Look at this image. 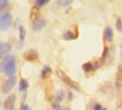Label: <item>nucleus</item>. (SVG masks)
<instances>
[{
	"label": "nucleus",
	"instance_id": "obj_1",
	"mask_svg": "<svg viewBox=\"0 0 122 110\" xmlns=\"http://www.w3.org/2000/svg\"><path fill=\"white\" fill-rule=\"evenodd\" d=\"M0 72L7 76H14L16 73V58L11 55L6 56L0 65Z\"/></svg>",
	"mask_w": 122,
	"mask_h": 110
},
{
	"label": "nucleus",
	"instance_id": "obj_2",
	"mask_svg": "<svg viewBox=\"0 0 122 110\" xmlns=\"http://www.w3.org/2000/svg\"><path fill=\"white\" fill-rule=\"evenodd\" d=\"M13 23V16L9 11L0 14V31H7Z\"/></svg>",
	"mask_w": 122,
	"mask_h": 110
},
{
	"label": "nucleus",
	"instance_id": "obj_3",
	"mask_svg": "<svg viewBox=\"0 0 122 110\" xmlns=\"http://www.w3.org/2000/svg\"><path fill=\"white\" fill-rule=\"evenodd\" d=\"M57 75L60 77V79L63 82V83H66L69 88H74V90H76V91H79L80 90V88H79V85L76 82H75L74 79H71L68 76V75L66 74L65 72H62V71H60V69H58L57 71Z\"/></svg>",
	"mask_w": 122,
	"mask_h": 110
},
{
	"label": "nucleus",
	"instance_id": "obj_4",
	"mask_svg": "<svg viewBox=\"0 0 122 110\" xmlns=\"http://www.w3.org/2000/svg\"><path fill=\"white\" fill-rule=\"evenodd\" d=\"M16 82H17V77L14 75V76H9L8 79H6L4 83H2V86H1V92L2 93H9L11 91V88L16 85Z\"/></svg>",
	"mask_w": 122,
	"mask_h": 110
},
{
	"label": "nucleus",
	"instance_id": "obj_5",
	"mask_svg": "<svg viewBox=\"0 0 122 110\" xmlns=\"http://www.w3.org/2000/svg\"><path fill=\"white\" fill-rule=\"evenodd\" d=\"M15 102H16V95L10 94L4 101V109L5 110H15Z\"/></svg>",
	"mask_w": 122,
	"mask_h": 110
},
{
	"label": "nucleus",
	"instance_id": "obj_6",
	"mask_svg": "<svg viewBox=\"0 0 122 110\" xmlns=\"http://www.w3.org/2000/svg\"><path fill=\"white\" fill-rule=\"evenodd\" d=\"M24 59L27 60V61H30V62L36 61V60L39 59V53H37L36 50L30 49V50H28L26 53H24Z\"/></svg>",
	"mask_w": 122,
	"mask_h": 110
},
{
	"label": "nucleus",
	"instance_id": "obj_7",
	"mask_svg": "<svg viewBox=\"0 0 122 110\" xmlns=\"http://www.w3.org/2000/svg\"><path fill=\"white\" fill-rule=\"evenodd\" d=\"M45 25H46V21L43 17H40L33 23V28L32 30L34 32H39L41 30H43L44 27H45Z\"/></svg>",
	"mask_w": 122,
	"mask_h": 110
},
{
	"label": "nucleus",
	"instance_id": "obj_8",
	"mask_svg": "<svg viewBox=\"0 0 122 110\" xmlns=\"http://www.w3.org/2000/svg\"><path fill=\"white\" fill-rule=\"evenodd\" d=\"M11 50V45L6 42H0V59H4Z\"/></svg>",
	"mask_w": 122,
	"mask_h": 110
},
{
	"label": "nucleus",
	"instance_id": "obj_9",
	"mask_svg": "<svg viewBox=\"0 0 122 110\" xmlns=\"http://www.w3.org/2000/svg\"><path fill=\"white\" fill-rule=\"evenodd\" d=\"M113 28L111 26H106L105 27V31H104V38H105V40L107 41V42H112L113 41Z\"/></svg>",
	"mask_w": 122,
	"mask_h": 110
},
{
	"label": "nucleus",
	"instance_id": "obj_10",
	"mask_svg": "<svg viewBox=\"0 0 122 110\" xmlns=\"http://www.w3.org/2000/svg\"><path fill=\"white\" fill-rule=\"evenodd\" d=\"M51 74H52L51 67L49 66V65H44L43 68H42V71H41V77L44 79V78H46V77H49Z\"/></svg>",
	"mask_w": 122,
	"mask_h": 110
},
{
	"label": "nucleus",
	"instance_id": "obj_11",
	"mask_svg": "<svg viewBox=\"0 0 122 110\" xmlns=\"http://www.w3.org/2000/svg\"><path fill=\"white\" fill-rule=\"evenodd\" d=\"M77 36H78L77 32H74L71 30H68V31H66L63 33V39L65 40H75L77 39Z\"/></svg>",
	"mask_w": 122,
	"mask_h": 110
},
{
	"label": "nucleus",
	"instance_id": "obj_12",
	"mask_svg": "<svg viewBox=\"0 0 122 110\" xmlns=\"http://www.w3.org/2000/svg\"><path fill=\"white\" fill-rule=\"evenodd\" d=\"M30 21H32V22L34 23L35 21H36V19H37V18H40V10H39V7H36V6H35V7H33V8H32V10H30Z\"/></svg>",
	"mask_w": 122,
	"mask_h": 110
},
{
	"label": "nucleus",
	"instance_id": "obj_13",
	"mask_svg": "<svg viewBox=\"0 0 122 110\" xmlns=\"http://www.w3.org/2000/svg\"><path fill=\"white\" fill-rule=\"evenodd\" d=\"M81 68H83V71L85 72V73H87V74L95 71V69H94V65H93L92 61H87V62H85V64H83Z\"/></svg>",
	"mask_w": 122,
	"mask_h": 110
},
{
	"label": "nucleus",
	"instance_id": "obj_14",
	"mask_svg": "<svg viewBox=\"0 0 122 110\" xmlns=\"http://www.w3.org/2000/svg\"><path fill=\"white\" fill-rule=\"evenodd\" d=\"M115 83H117V88H120L122 84V67L119 66L118 67V75H117V81H115Z\"/></svg>",
	"mask_w": 122,
	"mask_h": 110
},
{
	"label": "nucleus",
	"instance_id": "obj_15",
	"mask_svg": "<svg viewBox=\"0 0 122 110\" xmlns=\"http://www.w3.org/2000/svg\"><path fill=\"white\" fill-rule=\"evenodd\" d=\"M27 88H28V82H27V79H20V82H19V91L20 92H26Z\"/></svg>",
	"mask_w": 122,
	"mask_h": 110
},
{
	"label": "nucleus",
	"instance_id": "obj_16",
	"mask_svg": "<svg viewBox=\"0 0 122 110\" xmlns=\"http://www.w3.org/2000/svg\"><path fill=\"white\" fill-rule=\"evenodd\" d=\"M19 41H22V42H24V40H25V38H26V31H25V28L23 26H19Z\"/></svg>",
	"mask_w": 122,
	"mask_h": 110
},
{
	"label": "nucleus",
	"instance_id": "obj_17",
	"mask_svg": "<svg viewBox=\"0 0 122 110\" xmlns=\"http://www.w3.org/2000/svg\"><path fill=\"white\" fill-rule=\"evenodd\" d=\"M49 1H51V0H35V6L36 7H43V6H45V5L48 4Z\"/></svg>",
	"mask_w": 122,
	"mask_h": 110
},
{
	"label": "nucleus",
	"instance_id": "obj_18",
	"mask_svg": "<svg viewBox=\"0 0 122 110\" xmlns=\"http://www.w3.org/2000/svg\"><path fill=\"white\" fill-rule=\"evenodd\" d=\"M72 2V0H58L57 5L58 6H69Z\"/></svg>",
	"mask_w": 122,
	"mask_h": 110
},
{
	"label": "nucleus",
	"instance_id": "obj_19",
	"mask_svg": "<svg viewBox=\"0 0 122 110\" xmlns=\"http://www.w3.org/2000/svg\"><path fill=\"white\" fill-rule=\"evenodd\" d=\"M115 28L119 32H122V19L121 18H117V22H115Z\"/></svg>",
	"mask_w": 122,
	"mask_h": 110
},
{
	"label": "nucleus",
	"instance_id": "obj_20",
	"mask_svg": "<svg viewBox=\"0 0 122 110\" xmlns=\"http://www.w3.org/2000/svg\"><path fill=\"white\" fill-rule=\"evenodd\" d=\"M109 56V48L107 47H105L104 48V51H103V55H102V59H101V62H104L105 59L107 58Z\"/></svg>",
	"mask_w": 122,
	"mask_h": 110
},
{
	"label": "nucleus",
	"instance_id": "obj_21",
	"mask_svg": "<svg viewBox=\"0 0 122 110\" xmlns=\"http://www.w3.org/2000/svg\"><path fill=\"white\" fill-rule=\"evenodd\" d=\"M8 5V0H0V11L4 10Z\"/></svg>",
	"mask_w": 122,
	"mask_h": 110
},
{
	"label": "nucleus",
	"instance_id": "obj_22",
	"mask_svg": "<svg viewBox=\"0 0 122 110\" xmlns=\"http://www.w3.org/2000/svg\"><path fill=\"white\" fill-rule=\"evenodd\" d=\"M54 109L56 110H69L68 107H62L60 104H58V106H54Z\"/></svg>",
	"mask_w": 122,
	"mask_h": 110
},
{
	"label": "nucleus",
	"instance_id": "obj_23",
	"mask_svg": "<svg viewBox=\"0 0 122 110\" xmlns=\"http://www.w3.org/2000/svg\"><path fill=\"white\" fill-rule=\"evenodd\" d=\"M102 109H103V107L101 106L100 103H95L94 107H93V110H102Z\"/></svg>",
	"mask_w": 122,
	"mask_h": 110
},
{
	"label": "nucleus",
	"instance_id": "obj_24",
	"mask_svg": "<svg viewBox=\"0 0 122 110\" xmlns=\"http://www.w3.org/2000/svg\"><path fill=\"white\" fill-rule=\"evenodd\" d=\"M22 110H32V108H30V106H27V104H25V103H23L22 104V108H20Z\"/></svg>",
	"mask_w": 122,
	"mask_h": 110
},
{
	"label": "nucleus",
	"instance_id": "obj_25",
	"mask_svg": "<svg viewBox=\"0 0 122 110\" xmlns=\"http://www.w3.org/2000/svg\"><path fill=\"white\" fill-rule=\"evenodd\" d=\"M93 65H94V69H98L100 68V61H95V62H93Z\"/></svg>",
	"mask_w": 122,
	"mask_h": 110
},
{
	"label": "nucleus",
	"instance_id": "obj_26",
	"mask_svg": "<svg viewBox=\"0 0 122 110\" xmlns=\"http://www.w3.org/2000/svg\"><path fill=\"white\" fill-rule=\"evenodd\" d=\"M72 97H74V95H72V92L68 93V99H69V100H71V99H72Z\"/></svg>",
	"mask_w": 122,
	"mask_h": 110
},
{
	"label": "nucleus",
	"instance_id": "obj_27",
	"mask_svg": "<svg viewBox=\"0 0 122 110\" xmlns=\"http://www.w3.org/2000/svg\"><path fill=\"white\" fill-rule=\"evenodd\" d=\"M102 110H107V109H106V108H103V109H102Z\"/></svg>",
	"mask_w": 122,
	"mask_h": 110
},
{
	"label": "nucleus",
	"instance_id": "obj_28",
	"mask_svg": "<svg viewBox=\"0 0 122 110\" xmlns=\"http://www.w3.org/2000/svg\"><path fill=\"white\" fill-rule=\"evenodd\" d=\"M121 58H122V53H121Z\"/></svg>",
	"mask_w": 122,
	"mask_h": 110
}]
</instances>
